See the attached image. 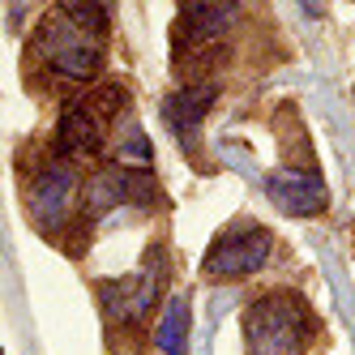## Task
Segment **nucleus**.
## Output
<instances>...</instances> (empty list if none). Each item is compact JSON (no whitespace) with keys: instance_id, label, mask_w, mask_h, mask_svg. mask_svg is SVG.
I'll list each match as a JSON object with an SVG mask.
<instances>
[{"instance_id":"nucleus-10","label":"nucleus","mask_w":355,"mask_h":355,"mask_svg":"<svg viewBox=\"0 0 355 355\" xmlns=\"http://www.w3.org/2000/svg\"><path fill=\"white\" fill-rule=\"evenodd\" d=\"M155 343H159L163 355H189V300L184 295H171L167 300Z\"/></svg>"},{"instance_id":"nucleus-2","label":"nucleus","mask_w":355,"mask_h":355,"mask_svg":"<svg viewBox=\"0 0 355 355\" xmlns=\"http://www.w3.org/2000/svg\"><path fill=\"white\" fill-rule=\"evenodd\" d=\"M317 334V317L309 300L295 291H270L248 304L244 313V343L248 355H300Z\"/></svg>"},{"instance_id":"nucleus-11","label":"nucleus","mask_w":355,"mask_h":355,"mask_svg":"<svg viewBox=\"0 0 355 355\" xmlns=\"http://www.w3.org/2000/svg\"><path fill=\"white\" fill-rule=\"evenodd\" d=\"M120 163H150V141L141 137V133H129V141H124V150H120Z\"/></svg>"},{"instance_id":"nucleus-8","label":"nucleus","mask_w":355,"mask_h":355,"mask_svg":"<svg viewBox=\"0 0 355 355\" xmlns=\"http://www.w3.org/2000/svg\"><path fill=\"white\" fill-rule=\"evenodd\" d=\"M103 146V120L94 116L90 103H69L60 124H56V150L60 159H82V155H94Z\"/></svg>"},{"instance_id":"nucleus-9","label":"nucleus","mask_w":355,"mask_h":355,"mask_svg":"<svg viewBox=\"0 0 355 355\" xmlns=\"http://www.w3.org/2000/svg\"><path fill=\"white\" fill-rule=\"evenodd\" d=\"M214 86H184V90H175L167 103H163V116H167V124L175 133H180L184 141H193V133H197V124L206 120V112H210V103H214Z\"/></svg>"},{"instance_id":"nucleus-7","label":"nucleus","mask_w":355,"mask_h":355,"mask_svg":"<svg viewBox=\"0 0 355 355\" xmlns=\"http://www.w3.org/2000/svg\"><path fill=\"white\" fill-rule=\"evenodd\" d=\"M266 193L270 201L283 214H295V218H309V214H321L329 206V193H325V180L317 171H274L266 180Z\"/></svg>"},{"instance_id":"nucleus-3","label":"nucleus","mask_w":355,"mask_h":355,"mask_svg":"<svg viewBox=\"0 0 355 355\" xmlns=\"http://www.w3.org/2000/svg\"><path fill=\"white\" fill-rule=\"evenodd\" d=\"M270 248H274V236L266 227H257V223L227 227L210 244L206 261H201V274L206 278H248L270 261Z\"/></svg>"},{"instance_id":"nucleus-6","label":"nucleus","mask_w":355,"mask_h":355,"mask_svg":"<svg viewBox=\"0 0 355 355\" xmlns=\"http://www.w3.org/2000/svg\"><path fill=\"white\" fill-rule=\"evenodd\" d=\"M240 17L236 5H184L180 17H175V56L189 60L201 56L232 31V21Z\"/></svg>"},{"instance_id":"nucleus-1","label":"nucleus","mask_w":355,"mask_h":355,"mask_svg":"<svg viewBox=\"0 0 355 355\" xmlns=\"http://www.w3.org/2000/svg\"><path fill=\"white\" fill-rule=\"evenodd\" d=\"M107 13L98 5H60L35 31V60L60 82H90L103 69Z\"/></svg>"},{"instance_id":"nucleus-5","label":"nucleus","mask_w":355,"mask_h":355,"mask_svg":"<svg viewBox=\"0 0 355 355\" xmlns=\"http://www.w3.org/2000/svg\"><path fill=\"white\" fill-rule=\"evenodd\" d=\"M159 283H163V266L155 257L146 270H137L129 278H116V283H103V287H98V300H103V309H107L112 321L133 325V321H141L150 309H155Z\"/></svg>"},{"instance_id":"nucleus-4","label":"nucleus","mask_w":355,"mask_h":355,"mask_svg":"<svg viewBox=\"0 0 355 355\" xmlns=\"http://www.w3.org/2000/svg\"><path fill=\"white\" fill-rule=\"evenodd\" d=\"M73 201H78V167L69 159H52L47 167H39L35 184L26 193V206H31V218L43 232H60L73 214Z\"/></svg>"}]
</instances>
